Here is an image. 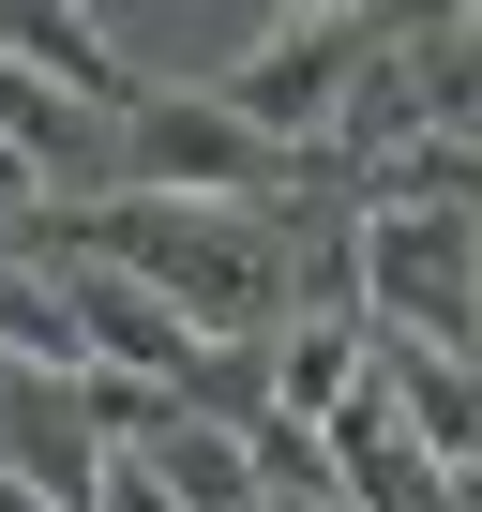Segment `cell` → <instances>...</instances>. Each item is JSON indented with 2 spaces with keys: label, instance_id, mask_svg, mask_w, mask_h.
I'll return each mask as SVG.
<instances>
[{
  "label": "cell",
  "instance_id": "13",
  "mask_svg": "<svg viewBox=\"0 0 482 512\" xmlns=\"http://www.w3.org/2000/svg\"><path fill=\"white\" fill-rule=\"evenodd\" d=\"M452 512H482V467H452Z\"/></svg>",
  "mask_w": 482,
  "mask_h": 512
},
{
  "label": "cell",
  "instance_id": "6",
  "mask_svg": "<svg viewBox=\"0 0 482 512\" xmlns=\"http://www.w3.org/2000/svg\"><path fill=\"white\" fill-rule=\"evenodd\" d=\"M0 136H16L46 181H121V106H91V91H61L46 61H16V46H0Z\"/></svg>",
  "mask_w": 482,
  "mask_h": 512
},
{
  "label": "cell",
  "instance_id": "9",
  "mask_svg": "<svg viewBox=\"0 0 482 512\" xmlns=\"http://www.w3.org/2000/svg\"><path fill=\"white\" fill-rule=\"evenodd\" d=\"M91 512H181V482L151 467V437H121V452H106V497H91Z\"/></svg>",
  "mask_w": 482,
  "mask_h": 512
},
{
  "label": "cell",
  "instance_id": "3",
  "mask_svg": "<svg viewBox=\"0 0 482 512\" xmlns=\"http://www.w3.org/2000/svg\"><path fill=\"white\" fill-rule=\"evenodd\" d=\"M347 287L377 347H482V211L452 196H377L347 226Z\"/></svg>",
  "mask_w": 482,
  "mask_h": 512
},
{
  "label": "cell",
  "instance_id": "8",
  "mask_svg": "<svg viewBox=\"0 0 482 512\" xmlns=\"http://www.w3.org/2000/svg\"><path fill=\"white\" fill-rule=\"evenodd\" d=\"M392 392L437 437V467H482V347H392Z\"/></svg>",
  "mask_w": 482,
  "mask_h": 512
},
{
  "label": "cell",
  "instance_id": "2",
  "mask_svg": "<svg viewBox=\"0 0 482 512\" xmlns=\"http://www.w3.org/2000/svg\"><path fill=\"white\" fill-rule=\"evenodd\" d=\"M302 181H332V151L272 136V121H241L226 91H136L121 106V181L106 196H211V211H287Z\"/></svg>",
  "mask_w": 482,
  "mask_h": 512
},
{
  "label": "cell",
  "instance_id": "10",
  "mask_svg": "<svg viewBox=\"0 0 482 512\" xmlns=\"http://www.w3.org/2000/svg\"><path fill=\"white\" fill-rule=\"evenodd\" d=\"M46 196H61V181H46V166L16 151V136H0V211H46Z\"/></svg>",
  "mask_w": 482,
  "mask_h": 512
},
{
  "label": "cell",
  "instance_id": "5",
  "mask_svg": "<svg viewBox=\"0 0 482 512\" xmlns=\"http://www.w3.org/2000/svg\"><path fill=\"white\" fill-rule=\"evenodd\" d=\"M377 16H272V46H241L211 91L241 106V121H272V136H302V151H332V121H347V91L377 76Z\"/></svg>",
  "mask_w": 482,
  "mask_h": 512
},
{
  "label": "cell",
  "instance_id": "12",
  "mask_svg": "<svg viewBox=\"0 0 482 512\" xmlns=\"http://www.w3.org/2000/svg\"><path fill=\"white\" fill-rule=\"evenodd\" d=\"M0 512H61V497H46V482H16V467H0Z\"/></svg>",
  "mask_w": 482,
  "mask_h": 512
},
{
  "label": "cell",
  "instance_id": "14",
  "mask_svg": "<svg viewBox=\"0 0 482 512\" xmlns=\"http://www.w3.org/2000/svg\"><path fill=\"white\" fill-rule=\"evenodd\" d=\"M287 16H362V0H287Z\"/></svg>",
  "mask_w": 482,
  "mask_h": 512
},
{
  "label": "cell",
  "instance_id": "7",
  "mask_svg": "<svg viewBox=\"0 0 482 512\" xmlns=\"http://www.w3.org/2000/svg\"><path fill=\"white\" fill-rule=\"evenodd\" d=\"M0 46H16V61H46V76H61V91H91V106H136V91H151V76H136L91 16H76V0H0Z\"/></svg>",
  "mask_w": 482,
  "mask_h": 512
},
{
  "label": "cell",
  "instance_id": "11",
  "mask_svg": "<svg viewBox=\"0 0 482 512\" xmlns=\"http://www.w3.org/2000/svg\"><path fill=\"white\" fill-rule=\"evenodd\" d=\"M272 512H362V497H347V482H287Z\"/></svg>",
  "mask_w": 482,
  "mask_h": 512
},
{
  "label": "cell",
  "instance_id": "1",
  "mask_svg": "<svg viewBox=\"0 0 482 512\" xmlns=\"http://www.w3.org/2000/svg\"><path fill=\"white\" fill-rule=\"evenodd\" d=\"M106 211H121V226H91V241H106V256H136V272H151L211 347H272V317H287V302H317L272 211H211V196H106Z\"/></svg>",
  "mask_w": 482,
  "mask_h": 512
},
{
  "label": "cell",
  "instance_id": "4",
  "mask_svg": "<svg viewBox=\"0 0 482 512\" xmlns=\"http://www.w3.org/2000/svg\"><path fill=\"white\" fill-rule=\"evenodd\" d=\"M46 272H61V302H76V332H91V362H121V377H166V392H211V332L136 272V256H106V241H31Z\"/></svg>",
  "mask_w": 482,
  "mask_h": 512
}]
</instances>
